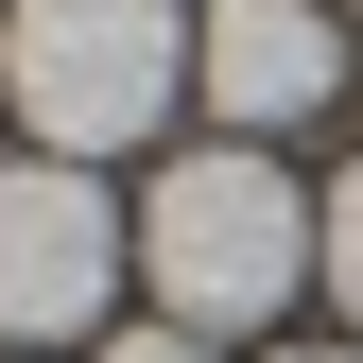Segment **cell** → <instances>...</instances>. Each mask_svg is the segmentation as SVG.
Returning <instances> with one entry per match:
<instances>
[{"label": "cell", "mask_w": 363, "mask_h": 363, "mask_svg": "<svg viewBox=\"0 0 363 363\" xmlns=\"http://www.w3.org/2000/svg\"><path fill=\"white\" fill-rule=\"evenodd\" d=\"M191 86L225 139H294V121L346 104V18L329 0H208L191 18Z\"/></svg>", "instance_id": "4"}, {"label": "cell", "mask_w": 363, "mask_h": 363, "mask_svg": "<svg viewBox=\"0 0 363 363\" xmlns=\"http://www.w3.org/2000/svg\"><path fill=\"white\" fill-rule=\"evenodd\" d=\"M139 277V225L86 156H0V346L104 329V294Z\"/></svg>", "instance_id": "3"}, {"label": "cell", "mask_w": 363, "mask_h": 363, "mask_svg": "<svg viewBox=\"0 0 363 363\" xmlns=\"http://www.w3.org/2000/svg\"><path fill=\"white\" fill-rule=\"evenodd\" d=\"M0 104L35 121V156L104 173L191 104V18L173 0H0Z\"/></svg>", "instance_id": "2"}, {"label": "cell", "mask_w": 363, "mask_h": 363, "mask_svg": "<svg viewBox=\"0 0 363 363\" xmlns=\"http://www.w3.org/2000/svg\"><path fill=\"white\" fill-rule=\"evenodd\" d=\"M86 363H225V346H208V329H173V311H156V329H104Z\"/></svg>", "instance_id": "6"}, {"label": "cell", "mask_w": 363, "mask_h": 363, "mask_svg": "<svg viewBox=\"0 0 363 363\" xmlns=\"http://www.w3.org/2000/svg\"><path fill=\"white\" fill-rule=\"evenodd\" d=\"M311 225H329V191H294L259 139H208V156H173L139 191V277H156L173 329L242 346V329H277L311 294Z\"/></svg>", "instance_id": "1"}, {"label": "cell", "mask_w": 363, "mask_h": 363, "mask_svg": "<svg viewBox=\"0 0 363 363\" xmlns=\"http://www.w3.org/2000/svg\"><path fill=\"white\" fill-rule=\"evenodd\" d=\"M277 363H363V346H277Z\"/></svg>", "instance_id": "7"}, {"label": "cell", "mask_w": 363, "mask_h": 363, "mask_svg": "<svg viewBox=\"0 0 363 363\" xmlns=\"http://www.w3.org/2000/svg\"><path fill=\"white\" fill-rule=\"evenodd\" d=\"M311 277H329V311L363 329V156H346V191H329V225H311Z\"/></svg>", "instance_id": "5"}]
</instances>
